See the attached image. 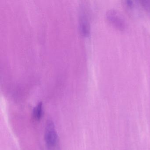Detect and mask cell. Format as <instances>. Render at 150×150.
<instances>
[{"instance_id": "6da1fadb", "label": "cell", "mask_w": 150, "mask_h": 150, "mask_svg": "<svg viewBox=\"0 0 150 150\" xmlns=\"http://www.w3.org/2000/svg\"><path fill=\"white\" fill-rule=\"evenodd\" d=\"M45 138L46 144L49 148H53L57 144V134L55 130L54 123L51 120H48L46 123Z\"/></svg>"}, {"instance_id": "7a4b0ae2", "label": "cell", "mask_w": 150, "mask_h": 150, "mask_svg": "<svg viewBox=\"0 0 150 150\" xmlns=\"http://www.w3.org/2000/svg\"><path fill=\"white\" fill-rule=\"evenodd\" d=\"M107 18L110 22L113 23L119 29L123 30L125 28L124 21L121 16L114 10H110L107 13Z\"/></svg>"}, {"instance_id": "3957f363", "label": "cell", "mask_w": 150, "mask_h": 150, "mask_svg": "<svg viewBox=\"0 0 150 150\" xmlns=\"http://www.w3.org/2000/svg\"><path fill=\"white\" fill-rule=\"evenodd\" d=\"M42 102L38 103L36 107L34 108L33 110V115L34 118L37 120H39L42 117Z\"/></svg>"}, {"instance_id": "277c9868", "label": "cell", "mask_w": 150, "mask_h": 150, "mask_svg": "<svg viewBox=\"0 0 150 150\" xmlns=\"http://www.w3.org/2000/svg\"><path fill=\"white\" fill-rule=\"evenodd\" d=\"M142 6L147 11H150V1H141Z\"/></svg>"}, {"instance_id": "5b68a950", "label": "cell", "mask_w": 150, "mask_h": 150, "mask_svg": "<svg viewBox=\"0 0 150 150\" xmlns=\"http://www.w3.org/2000/svg\"><path fill=\"white\" fill-rule=\"evenodd\" d=\"M127 5L128 7L129 8H132L133 6V2L131 1H127Z\"/></svg>"}]
</instances>
